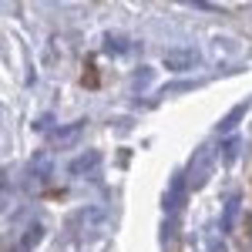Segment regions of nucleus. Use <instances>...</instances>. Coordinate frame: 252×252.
<instances>
[{
    "label": "nucleus",
    "mask_w": 252,
    "mask_h": 252,
    "mask_svg": "<svg viewBox=\"0 0 252 252\" xmlns=\"http://www.w3.org/2000/svg\"><path fill=\"white\" fill-rule=\"evenodd\" d=\"M209 175H212V148L202 145L192 155V165H189V182H192V189H202V185L209 182Z\"/></svg>",
    "instance_id": "f257e3e1"
},
{
    "label": "nucleus",
    "mask_w": 252,
    "mask_h": 252,
    "mask_svg": "<svg viewBox=\"0 0 252 252\" xmlns=\"http://www.w3.org/2000/svg\"><path fill=\"white\" fill-rule=\"evenodd\" d=\"M101 165V155L97 152H88V155H81L71 161V175H94V168Z\"/></svg>",
    "instance_id": "39448f33"
},
{
    "label": "nucleus",
    "mask_w": 252,
    "mask_h": 252,
    "mask_svg": "<svg viewBox=\"0 0 252 252\" xmlns=\"http://www.w3.org/2000/svg\"><path fill=\"white\" fill-rule=\"evenodd\" d=\"M185 175H175L172 178V189H168V195H165V212L175 215L178 209H182V198H185Z\"/></svg>",
    "instance_id": "7ed1b4c3"
},
{
    "label": "nucleus",
    "mask_w": 252,
    "mask_h": 252,
    "mask_svg": "<svg viewBox=\"0 0 252 252\" xmlns=\"http://www.w3.org/2000/svg\"><path fill=\"white\" fill-rule=\"evenodd\" d=\"M81 131H84V121H74V125H67V128H58V131H54V141H58V145H67V141H74Z\"/></svg>",
    "instance_id": "6e6552de"
},
{
    "label": "nucleus",
    "mask_w": 252,
    "mask_h": 252,
    "mask_svg": "<svg viewBox=\"0 0 252 252\" xmlns=\"http://www.w3.org/2000/svg\"><path fill=\"white\" fill-rule=\"evenodd\" d=\"M235 212H239V195H229V202H225V215H222V229H225V232H232Z\"/></svg>",
    "instance_id": "1a4fd4ad"
},
{
    "label": "nucleus",
    "mask_w": 252,
    "mask_h": 252,
    "mask_svg": "<svg viewBox=\"0 0 252 252\" xmlns=\"http://www.w3.org/2000/svg\"><path fill=\"white\" fill-rule=\"evenodd\" d=\"M239 148H242V141H239V138H229V141H225V152H222V158H225V161H232V158L239 155Z\"/></svg>",
    "instance_id": "9d476101"
},
{
    "label": "nucleus",
    "mask_w": 252,
    "mask_h": 252,
    "mask_svg": "<svg viewBox=\"0 0 252 252\" xmlns=\"http://www.w3.org/2000/svg\"><path fill=\"white\" fill-rule=\"evenodd\" d=\"M198 54L195 51H178V54H165V67H175V71H182V67H192Z\"/></svg>",
    "instance_id": "0eeeda50"
},
{
    "label": "nucleus",
    "mask_w": 252,
    "mask_h": 252,
    "mask_svg": "<svg viewBox=\"0 0 252 252\" xmlns=\"http://www.w3.org/2000/svg\"><path fill=\"white\" fill-rule=\"evenodd\" d=\"M249 108H252V101H239V104H235L232 111H229V115H225L222 121H219V135H229V131H232L235 125H239L242 118L249 115Z\"/></svg>",
    "instance_id": "20e7f679"
},
{
    "label": "nucleus",
    "mask_w": 252,
    "mask_h": 252,
    "mask_svg": "<svg viewBox=\"0 0 252 252\" xmlns=\"http://www.w3.org/2000/svg\"><path fill=\"white\" fill-rule=\"evenodd\" d=\"M40 239H44V225H40V222H34V225H27V232L20 235V242L14 246V252H27V249H34Z\"/></svg>",
    "instance_id": "423d86ee"
},
{
    "label": "nucleus",
    "mask_w": 252,
    "mask_h": 252,
    "mask_svg": "<svg viewBox=\"0 0 252 252\" xmlns=\"http://www.w3.org/2000/svg\"><path fill=\"white\" fill-rule=\"evenodd\" d=\"M51 175H54V165H51V158L44 155V152H40V155H34V161L27 165V185H44Z\"/></svg>",
    "instance_id": "f03ea898"
}]
</instances>
